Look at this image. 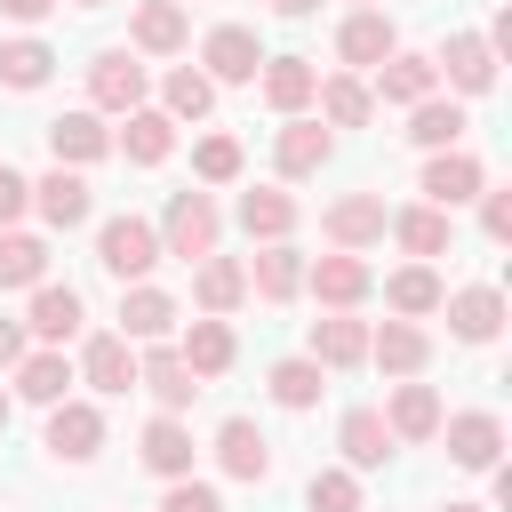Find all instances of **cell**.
<instances>
[{"mask_svg":"<svg viewBox=\"0 0 512 512\" xmlns=\"http://www.w3.org/2000/svg\"><path fill=\"white\" fill-rule=\"evenodd\" d=\"M312 96H320V112H328L336 128H360V120H368V88H360V80H320Z\"/></svg>","mask_w":512,"mask_h":512,"instance_id":"42","label":"cell"},{"mask_svg":"<svg viewBox=\"0 0 512 512\" xmlns=\"http://www.w3.org/2000/svg\"><path fill=\"white\" fill-rule=\"evenodd\" d=\"M424 192H432V208L448 216L456 200H472V192H480V160H472V152H432V168H424Z\"/></svg>","mask_w":512,"mask_h":512,"instance_id":"14","label":"cell"},{"mask_svg":"<svg viewBox=\"0 0 512 512\" xmlns=\"http://www.w3.org/2000/svg\"><path fill=\"white\" fill-rule=\"evenodd\" d=\"M72 8H104V0H72Z\"/></svg>","mask_w":512,"mask_h":512,"instance_id":"53","label":"cell"},{"mask_svg":"<svg viewBox=\"0 0 512 512\" xmlns=\"http://www.w3.org/2000/svg\"><path fill=\"white\" fill-rule=\"evenodd\" d=\"M96 440H104V416H96L88 400H56V416H48V448H56L64 464H88Z\"/></svg>","mask_w":512,"mask_h":512,"instance_id":"4","label":"cell"},{"mask_svg":"<svg viewBox=\"0 0 512 512\" xmlns=\"http://www.w3.org/2000/svg\"><path fill=\"white\" fill-rule=\"evenodd\" d=\"M80 376H88L96 392H128V384H136V360H128V336H96V344L80 352Z\"/></svg>","mask_w":512,"mask_h":512,"instance_id":"25","label":"cell"},{"mask_svg":"<svg viewBox=\"0 0 512 512\" xmlns=\"http://www.w3.org/2000/svg\"><path fill=\"white\" fill-rule=\"evenodd\" d=\"M192 168H200V184H232V176H240V144H232V136H208V144L192 152Z\"/></svg>","mask_w":512,"mask_h":512,"instance_id":"44","label":"cell"},{"mask_svg":"<svg viewBox=\"0 0 512 512\" xmlns=\"http://www.w3.org/2000/svg\"><path fill=\"white\" fill-rule=\"evenodd\" d=\"M136 384H144V392H152V400H160L168 416H176V408H192V392H200V376H192V368H184L176 352H152V360L136 368Z\"/></svg>","mask_w":512,"mask_h":512,"instance_id":"22","label":"cell"},{"mask_svg":"<svg viewBox=\"0 0 512 512\" xmlns=\"http://www.w3.org/2000/svg\"><path fill=\"white\" fill-rule=\"evenodd\" d=\"M104 144H112V136L96 128V112H56V120H48V152H56V168H64V160H72V168H80V160H104Z\"/></svg>","mask_w":512,"mask_h":512,"instance_id":"13","label":"cell"},{"mask_svg":"<svg viewBox=\"0 0 512 512\" xmlns=\"http://www.w3.org/2000/svg\"><path fill=\"white\" fill-rule=\"evenodd\" d=\"M88 96H96L104 112H144V64H128L120 48L96 56V64H88Z\"/></svg>","mask_w":512,"mask_h":512,"instance_id":"3","label":"cell"},{"mask_svg":"<svg viewBox=\"0 0 512 512\" xmlns=\"http://www.w3.org/2000/svg\"><path fill=\"white\" fill-rule=\"evenodd\" d=\"M48 8H56V0H0V16H24V24H32V16H48Z\"/></svg>","mask_w":512,"mask_h":512,"instance_id":"48","label":"cell"},{"mask_svg":"<svg viewBox=\"0 0 512 512\" xmlns=\"http://www.w3.org/2000/svg\"><path fill=\"white\" fill-rule=\"evenodd\" d=\"M168 328H176V304H168L160 288H128V296H120V336H144V344H152V336H168Z\"/></svg>","mask_w":512,"mask_h":512,"instance_id":"28","label":"cell"},{"mask_svg":"<svg viewBox=\"0 0 512 512\" xmlns=\"http://www.w3.org/2000/svg\"><path fill=\"white\" fill-rule=\"evenodd\" d=\"M192 296H200V312H232V304L248 296V272H240L232 256H208V264L192 272Z\"/></svg>","mask_w":512,"mask_h":512,"instance_id":"27","label":"cell"},{"mask_svg":"<svg viewBox=\"0 0 512 512\" xmlns=\"http://www.w3.org/2000/svg\"><path fill=\"white\" fill-rule=\"evenodd\" d=\"M216 464H224L232 480H272V440H264L248 416H232V424L216 432Z\"/></svg>","mask_w":512,"mask_h":512,"instance_id":"6","label":"cell"},{"mask_svg":"<svg viewBox=\"0 0 512 512\" xmlns=\"http://www.w3.org/2000/svg\"><path fill=\"white\" fill-rule=\"evenodd\" d=\"M384 432H392V440H432V432H440V392H432V384H400Z\"/></svg>","mask_w":512,"mask_h":512,"instance_id":"15","label":"cell"},{"mask_svg":"<svg viewBox=\"0 0 512 512\" xmlns=\"http://www.w3.org/2000/svg\"><path fill=\"white\" fill-rule=\"evenodd\" d=\"M120 144H128V160H144V168H152V160H168L176 120H168V112H128V136H120Z\"/></svg>","mask_w":512,"mask_h":512,"instance_id":"33","label":"cell"},{"mask_svg":"<svg viewBox=\"0 0 512 512\" xmlns=\"http://www.w3.org/2000/svg\"><path fill=\"white\" fill-rule=\"evenodd\" d=\"M480 224H488V240H512V192H488Z\"/></svg>","mask_w":512,"mask_h":512,"instance_id":"47","label":"cell"},{"mask_svg":"<svg viewBox=\"0 0 512 512\" xmlns=\"http://www.w3.org/2000/svg\"><path fill=\"white\" fill-rule=\"evenodd\" d=\"M432 80H440V64H432V56H400V48H392V56L376 64V88H384L392 104H424V96H432Z\"/></svg>","mask_w":512,"mask_h":512,"instance_id":"16","label":"cell"},{"mask_svg":"<svg viewBox=\"0 0 512 512\" xmlns=\"http://www.w3.org/2000/svg\"><path fill=\"white\" fill-rule=\"evenodd\" d=\"M304 280H312V296H320V304H336V312L368 296V264H360V256H320Z\"/></svg>","mask_w":512,"mask_h":512,"instance_id":"19","label":"cell"},{"mask_svg":"<svg viewBox=\"0 0 512 512\" xmlns=\"http://www.w3.org/2000/svg\"><path fill=\"white\" fill-rule=\"evenodd\" d=\"M440 296H448V288H440L424 264H408V272L384 280V304H392V312H440Z\"/></svg>","mask_w":512,"mask_h":512,"instance_id":"35","label":"cell"},{"mask_svg":"<svg viewBox=\"0 0 512 512\" xmlns=\"http://www.w3.org/2000/svg\"><path fill=\"white\" fill-rule=\"evenodd\" d=\"M64 384H72L64 352H32V360H24V376H16V392H24V400H40V408H56V400H64Z\"/></svg>","mask_w":512,"mask_h":512,"instance_id":"36","label":"cell"},{"mask_svg":"<svg viewBox=\"0 0 512 512\" xmlns=\"http://www.w3.org/2000/svg\"><path fill=\"white\" fill-rule=\"evenodd\" d=\"M96 264H104L112 280H144V272L160 264V232H152L144 216H112L104 240H96Z\"/></svg>","mask_w":512,"mask_h":512,"instance_id":"2","label":"cell"},{"mask_svg":"<svg viewBox=\"0 0 512 512\" xmlns=\"http://www.w3.org/2000/svg\"><path fill=\"white\" fill-rule=\"evenodd\" d=\"M160 512H224V496H216V488H200V480H176V488L160 496Z\"/></svg>","mask_w":512,"mask_h":512,"instance_id":"45","label":"cell"},{"mask_svg":"<svg viewBox=\"0 0 512 512\" xmlns=\"http://www.w3.org/2000/svg\"><path fill=\"white\" fill-rule=\"evenodd\" d=\"M160 256H216V200L208 192H176L168 200V224H160Z\"/></svg>","mask_w":512,"mask_h":512,"instance_id":"1","label":"cell"},{"mask_svg":"<svg viewBox=\"0 0 512 512\" xmlns=\"http://www.w3.org/2000/svg\"><path fill=\"white\" fill-rule=\"evenodd\" d=\"M320 232H328L336 248H360V240H376V232H384V200H376V192H344V200L320 216Z\"/></svg>","mask_w":512,"mask_h":512,"instance_id":"8","label":"cell"},{"mask_svg":"<svg viewBox=\"0 0 512 512\" xmlns=\"http://www.w3.org/2000/svg\"><path fill=\"white\" fill-rule=\"evenodd\" d=\"M208 104H216V80H208V72H192V64L168 72V120H200Z\"/></svg>","mask_w":512,"mask_h":512,"instance_id":"39","label":"cell"},{"mask_svg":"<svg viewBox=\"0 0 512 512\" xmlns=\"http://www.w3.org/2000/svg\"><path fill=\"white\" fill-rule=\"evenodd\" d=\"M328 152H336V136L320 120H288L280 128V176H312V168H328Z\"/></svg>","mask_w":512,"mask_h":512,"instance_id":"17","label":"cell"},{"mask_svg":"<svg viewBox=\"0 0 512 512\" xmlns=\"http://www.w3.org/2000/svg\"><path fill=\"white\" fill-rule=\"evenodd\" d=\"M48 64H56V56H48L40 40H8V48H0V80H8V88H40Z\"/></svg>","mask_w":512,"mask_h":512,"instance_id":"38","label":"cell"},{"mask_svg":"<svg viewBox=\"0 0 512 512\" xmlns=\"http://www.w3.org/2000/svg\"><path fill=\"white\" fill-rule=\"evenodd\" d=\"M240 224H248L256 240H288L296 200H288V192H240Z\"/></svg>","mask_w":512,"mask_h":512,"instance_id":"31","label":"cell"},{"mask_svg":"<svg viewBox=\"0 0 512 512\" xmlns=\"http://www.w3.org/2000/svg\"><path fill=\"white\" fill-rule=\"evenodd\" d=\"M32 328H40L48 344H64V336L80 328V288H48V280H40V288H32Z\"/></svg>","mask_w":512,"mask_h":512,"instance_id":"29","label":"cell"},{"mask_svg":"<svg viewBox=\"0 0 512 512\" xmlns=\"http://www.w3.org/2000/svg\"><path fill=\"white\" fill-rule=\"evenodd\" d=\"M392 48H400V32H392V16H376V8H360V16L336 32V56H344V64H384Z\"/></svg>","mask_w":512,"mask_h":512,"instance_id":"10","label":"cell"},{"mask_svg":"<svg viewBox=\"0 0 512 512\" xmlns=\"http://www.w3.org/2000/svg\"><path fill=\"white\" fill-rule=\"evenodd\" d=\"M200 56H208V80H256V64H264V48H256L248 24H216Z\"/></svg>","mask_w":512,"mask_h":512,"instance_id":"7","label":"cell"},{"mask_svg":"<svg viewBox=\"0 0 512 512\" xmlns=\"http://www.w3.org/2000/svg\"><path fill=\"white\" fill-rule=\"evenodd\" d=\"M176 360H184L192 376H224V368H232V328H224V320H192Z\"/></svg>","mask_w":512,"mask_h":512,"instance_id":"24","label":"cell"},{"mask_svg":"<svg viewBox=\"0 0 512 512\" xmlns=\"http://www.w3.org/2000/svg\"><path fill=\"white\" fill-rule=\"evenodd\" d=\"M448 512H480V504H448Z\"/></svg>","mask_w":512,"mask_h":512,"instance_id":"52","label":"cell"},{"mask_svg":"<svg viewBox=\"0 0 512 512\" xmlns=\"http://www.w3.org/2000/svg\"><path fill=\"white\" fill-rule=\"evenodd\" d=\"M312 360H320V368H352V360H368V328L344 320V312L312 320Z\"/></svg>","mask_w":512,"mask_h":512,"instance_id":"20","label":"cell"},{"mask_svg":"<svg viewBox=\"0 0 512 512\" xmlns=\"http://www.w3.org/2000/svg\"><path fill=\"white\" fill-rule=\"evenodd\" d=\"M48 272V248L32 232H0V288H40Z\"/></svg>","mask_w":512,"mask_h":512,"instance_id":"30","label":"cell"},{"mask_svg":"<svg viewBox=\"0 0 512 512\" xmlns=\"http://www.w3.org/2000/svg\"><path fill=\"white\" fill-rule=\"evenodd\" d=\"M272 8H280V16H304V8H312V0H272Z\"/></svg>","mask_w":512,"mask_h":512,"instance_id":"50","label":"cell"},{"mask_svg":"<svg viewBox=\"0 0 512 512\" xmlns=\"http://www.w3.org/2000/svg\"><path fill=\"white\" fill-rule=\"evenodd\" d=\"M272 400L280 408H312L320 400V360H280L272 368Z\"/></svg>","mask_w":512,"mask_h":512,"instance_id":"41","label":"cell"},{"mask_svg":"<svg viewBox=\"0 0 512 512\" xmlns=\"http://www.w3.org/2000/svg\"><path fill=\"white\" fill-rule=\"evenodd\" d=\"M144 464H152L160 480H184V472H192V432H184L176 416H152V424H144Z\"/></svg>","mask_w":512,"mask_h":512,"instance_id":"23","label":"cell"},{"mask_svg":"<svg viewBox=\"0 0 512 512\" xmlns=\"http://www.w3.org/2000/svg\"><path fill=\"white\" fill-rule=\"evenodd\" d=\"M24 208H32V184H24L16 168H0V224H16Z\"/></svg>","mask_w":512,"mask_h":512,"instance_id":"46","label":"cell"},{"mask_svg":"<svg viewBox=\"0 0 512 512\" xmlns=\"http://www.w3.org/2000/svg\"><path fill=\"white\" fill-rule=\"evenodd\" d=\"M0 432H8V392H0Z\"/></svg>","mask_w":512,"mask_h":512,"instance_id":"51","label":"cell"},{"mask_svg":"<svg viewBox=\"0 0 512 512\" xmlns=\"http://www.w3.org/2000/svg\"><path fill=\"white\" fill-rule=\"evenodd\" d=\"M256 288H264L272 304H280V296H296V288H304V256H296L288 240H272V248L256 256Z\"/></svg>","mask_w":512,"mask_h":512,"instance_id":"34","label":"cell"},{"mask_svg":"<svg viewBox=\"0 0 512 512\" xmlns=\"http://www.w3.org/2000/svg\"><path fill=\"white\" fill-rule=\"evenodd\" d=\"M424 352H432V344H424V328H408V320H384V328L368 336V360H376V368H392V376H416V368H424Z\"/></svg>","mask_w":512,"mask_h":512,"instance_id":"21","label":"cell"},{"mask_svg":"<svg viewBox=\"0 0 512 512\" xmlns=\"http://www.w3.org/2000/svg\"><path fill=\"white\" fill-rule=\"evenodd\" d=\"M16 352H24V336H16V320H0V368H8Z\"/></svg>","mask_w":512,"mask_h":512,"instance_id":"49","label":"cell"},{"mask_svg":"<svg viewBox=\"0 0 512 512\" xmlns=\"http://www.w3.org/2000/svg\"><path fill=\"white\" fill-rule=\"evenodd\" d=\"M304 504H312V512H360V480H352V472H312Z\"/></svg>","mask_w":512,"mask_h":512,"instance_id":"43","label":"cell"},{"mask_svg":"<svg viewBox=\"0 0 512 512\" xmlns=\"http://www.w3.org/2000/svg\"><path fill=\"white\" fill-rule=\"evenodd\" d=\"M392 232H400L408 256H440V248H448V216H440V208H408Z\"/></svg>","mask_w":512,"mask_h":512,"instance_id":"40","label":"cell"},{"mask_svg":"<svg viewBox=\"0 0 512 512\" xmlns=\"http://www.w3.org/2000/svg\"><path fill=\"white\" fill-rule=\"evenodd\" d=\"M448 304V328L464 336V344H488L496 328H504V296L496 288H456V296H440Z\"/></svg>","mask_w":512,"mask_h":512,"instance_id":"9","label":"cell"},{"mask_svg":"<svg viewBox=\"0 0 512 512\" xmlns=\"http://www.w3.org/2000/svg\"><path fill=\"white\" fill-rule=\"evenodd\" d=\"M496 448H504V424L496 416H448V464H464V472H496Z\"/></svg>","mask_w":512,"mask_h":512,"instance_id":"5","label":"cell"},{"mask_svg":"<svg viewBox=\"0 0 512 512\" xmlns=\"http://www.w3.org/2000/svg\"><path fill=\"white\" fill-rule=\"evenodd\" d=\"M32 200H40V216H48L56 232H72V224H88V184H80L72 168H56V176H40V184H32Z\"/></svg>","mask_w":512,"mask_h":512,"instance_id":"18","label":"cell"},{"mask_svg":"<svg viewBox=\"0 0 512 512\" xmlns=\"http://www.w3.org/2000/svg\"><path fill=\"white\" fill-rule=\"evenodd\" d=\"M312 88H320V72H312L304 56H264V104H272V112H304Z\"/></svg>","mask_w":512,"mask_h":512,"instance_id":"12","label":"cell"},{"mask_svg":"<svg viewBox=\"0 0 512 512\" xmlns=\"http://www.w3.org/2000/svg\"><path fill=\"white\" fill-rule=\"evenodd\" d=\"M136 48L144 56H176L184 48V8L176 0H144L136 8Z\"/></svg>","mask_w":512,"mask_h":512,"instance_id":"26","label":"cell"},{"mask_svg":"<svg viewBox=\"0 0 512 512\" xmlns=\"http://www.w3.org/2000/svg\"><path fill=\"white\" fill-rule=\"evenodd\" d=\"M408 136H416L424 152H456V136H464V112H456V104H432V96H424V104H416V120H408Z\"/></svg>","mask_w":512,"mask_h":512,"instance_id":"32","label":"cell"},{"mask_svg":"<svg viewBox=\"0 0 512 512\" xmlns=\"http://www.w3.org/2000/svg\"><path fill=\"white\" fill-rule=\"evenodd\" d=\"M440 64H448V80H456L464 96H480V88H496V48H488L480 32H456V40L440 48Z\"/></svg>","mask_w":512,"mask_h":512,"instance_id":"11","label":"cell"},{"mask_svg":"<svg viewBox=\"0 0 512 512\" xmlns=\"http://www.w3.org/2000/svg\"><path fill=\"white\" fill-rule=\"evenodd\" d=\"M344 456H352V464H384V456H392V432H384L376 408H352V416H344Z\"/></svg>","mask_w":512,"mask_h":512,"instance_id":"37","label":"cell"}]
</instances>
